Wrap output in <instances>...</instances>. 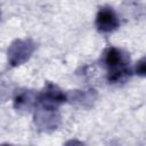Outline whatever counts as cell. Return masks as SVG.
I'll list each match as a JSON object with an SVG mask.
<instances>
[{
    "label": "cell",
    "mask_w": 146,
    "mask_h": 146,
    "mask_svg": "<svg viewBox=\"0 0 146 146\" xmlns=\"http://www.w3.org/2000/svg\"><path fill=\"white\" fill-rule=\"evenodd\" d=\"M34 122L39 127V129L43 131L54 130L59 124V115L55 108L41 106L35 113Z\"/></svg>",
    "instance_id": "obj_5"
},
{
    "label": "cell",
    "mask_w": 146,
    "mask_h": 146,
    "mask_svg": "<svg viewBox=\"0 0 146 146\" xmlns=\"http://www.w3.org/2000/svg\"><path fill=\"white\" fill-rule=\"evenodd\" d=\"M66 100H67V96L57 86L50 82L46 84V87L39 95V103L41 104V106L48 108L57 110V106Z\"/></svg>",
    "instance_id": "obj_3"
},
{
    "label": "cell",
    "mask_w": 146,
    "mask_h": 146,
    "mask_svg": "<svg viewBox=\"0 0 146 146\" xmlns=\"http://www.w3.org/2000/svg\"><path fill=\"white\" fill-rule=\"evenodd\" d=\"M35 50V43L30 40H16L8 49V63L10 66H17L25 63L33 51Z\"/></svg>",
    "instance_id": "obj_2"
},
{
    "label": "cell",
    "mask_w": 146,
    "mask_h": 146,
    "mask_svg": "<svg viewBox=\"0 0 146 146\" xmlns=\"http://www.w3.org/2000/svg\"><path fill=\"white\" fill-rule=\"evenodd\" d=\"M135 73L139 76H146V56L137 62L135 66Z\"/></svg>",
    "instance_id": "obj_7"
},
{
    "label": "cell",
    "mask_w": 146,
    "mask_h": 146,
    "mask_svg": "<svg viewBox=\"0 0 146 146\" xmlns=\"http://www.w3.org/2000/svg\"><path fill=\"white\" fill-rule=\"evenodd\" d=\"M102 62L107 70V81L111 83H117L124 81L130 76L131 70L129 67V56L123 50L108 47L103 52Z\"/></svg>",
    "instance_id": "obj_1"
},
{
    "label": "cell",
    "mask_w": 146,
    "mask_h": 146,
    "mask_svg": "<svg viewBox=\"0 0 146 146\" xmlns=\"http://www.w3.org/2000/svg\"><path fill=\"white\" fill-rule=\"evenodd\" d=\"M95 24L99 32L110 33V32L115 31L119 27L120 21L115 11L111 7H103L97 13Z\"/></svg>",
    "instance_id": "obj_4"
},
{
    "label": "cell",
    "mask_w": 146,
    "mask_h": 146,
    "mask_svg": "<svg viewBox=\"0 0 146 146\" xmlns=\"http://www.w3.org/2000/svg\"><path fill=\"white\" fill-rule=\"evenodd\" d=\"M39 100V95L33 90H19L14 97V107L23 113H29L33 110Z\"/></svg>",
    "instance_id": "obj_6"
}]
</instances>
